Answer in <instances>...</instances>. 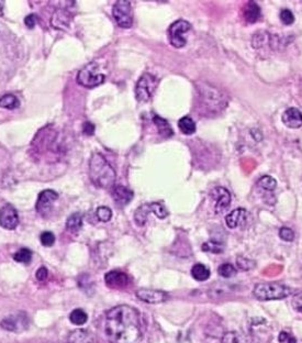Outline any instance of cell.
Segmentation results:
<instances>
[{"instance_id": "cell-1", "label": "cell", "mask_w": 302, "mask_h": 343, "mask_svg": "<svg viewBox=\"0 0 302 343\" xmlns=\"http://www.w3.org/2000/svg\"><path fill=\"white\" fill-rule=\"evenodd\" d=\"M105 333L111 343H139L142 339L140 313L127 305L110 309L106 315Z\"/></svg>"}, {"instance_id": "cell-2", "label": "cell", "mask_w": 302, "mask_h": 343, "mask_svg": "<svg viewBox=\"0 0 302 343\" xmlns=\"http://www.w3.org/2000/svg\"><path fill=\"white\" fill-rule=\"evenodd\" d=\"M89 176L94 186L108 189L115 185L116 172L100 153H93L89 162Z\"/></svg>"}, {"instance_id": "cell-3", "label": "cell", "mask_w": 302, "mask_h": 343, "mask_svg": "<svg viewBox=\"0 0 302 343\" xmlns=\"http://www.w3.org/2000/svg\"><path fill=\"white\" fill-rule=\"evenodd\" d=\"M292 291L279 283H259L254 287L253 294L258 300H279L289 297Z\"/></svg>"}, {"instance_id": "cell-4", "label": "cell", "mask_w": 302, "mask_h": 343, "mask_svg": "<svg viewBox=\"0 0 302 343\" xmlns=\"http://www.w3.org/2000/svg\"><path fill=\"white\" fill-rule=\"evenodd\" d=\"M106 79V75L100 69L99 64L90 62L82 67L77 75V82L85 88H94L102 85Z\"/></svg>"}, {"instance_id": "cell-5", "label": "cell", "mask_w": 302, "mask_h": 343, "mask_svg": "<svg viewBox=\"0 0 302 343\" xmlns=\"http://www.w3.org/2000/svg\"><path fill=\"white\" fill-rule=\"evenodd\" d=\"M200 94V100L204 107L213 112H217L223 108H226L227 102L224 100V95L216 90L215 87L209 84H205L198 88Z\"/></svg>"}, {"instance_id": "cell-6", "label": "cell", "mask_w": 302, "mask_h": 343, "mask_svg": "<svg viewBox=\"0 0 302 343\" xmlns=\"http://www.w3.org/2000/svg\"><path fill=\"white\" fill-rule=\"evenodd\" d=\"M157 78L152 74L145 73L140 77L135 86V97L139 102H149L157 87Z\"/></svg>"}, {"instance_id": "cell-7", "label": "cell", "mask_w": 302, "mask_h": 343, "mask_svg": "<svg viewBox=\"0 0 302 343\" xmlns=\"http://www.w3.org/2000/svg\"><path fill=\"white\" fill-rule=\"evenodd\" d=\"M112 15L118 26L129 29L133 25V11L131 3L127 0H119L114 5L112 8Z\"/></svg>"}, {"instance_id": "cell-8", "label": "cell", "mask_w": 302, "mask_h": 343, "mask_svg": "<svg viewBox=\"0 0 302 343\" xmlns=\"http://www.w3.org/2000/svg\"><path fill=\"white\" fill-rule=\"evenodd\" d=\"M191 29V25L185 20H177L168 29V39L170 44L176 49H180L187 44L186 33Z\"/></svg>"}, {"instance_id": "cell-9", "label": "cell", "mask_w": 302, "mask_h": 343, "mask_svg": "<svg viewBox=\"0 0 302 343\" xmlns=\"http://www.w3.org/2000/svg\"><path fill=\"white\" fill-rule=\"evenodd\" d=\"M57 198L58 194L54 191H51V189H45V191L41 192L37 200V205H35L38 214L43 218L49 217L52 212L53 204Z\"/></svg>"}, {"instance_id": "cell-10", "label": "cell", "mask_w": 302, "mask_h": 343, "mask_svg": "<svg viewBox=\"0 0 302 343\" xmlns=\"http://www.w3.org/2000/svg\"><path fill=\"white\" fill-rule=\"evenodd\" d=\"M210 197L215 203V211L218 215L223 214L230 207L231 194L227 188L220 186L213 188L210 193Z\"/></svg>"}, {"instance_id": "cell-11", "label": "cell", "mask_w": 302, "mask_h": 343, "mask_svg": "<svg viewBox=\"0 0 302 343\" xmlns=\"http://www.w3.org/2000/svg\"><path fill=\"white\" fill-rule=\"evenodd\" d=\"M29 320L26 313H15L5 317L3 321L0 322V326L5 330L13 331V332H20L28 328Z\"/></svg>"}, {"instance_id": "cell-12", "label": "cell", "mask_w": 302, "mask_h": 343, "mask_svg": "<svg viewBox=\"0 0 302 343\" xmlns=\"http://www.w3.org/2000/svg\"><path fill=\"white\" fill-rule=\"evenodd\" d=\"M19 224V216L13 205H5L0 210V226L6 230H15Z\"/></svg>"}, {"instance_id": "cell-13", "label": "cell", "mask_w": 302, "mask_h": 343, "mask_svg": "<svg viewBox=\"0 0 302 343\" xmlns=\"http://www.w3.org/2000/svg\"><path fill=\"white\" fill-rule=\"evenodd\" d=\"M136 297L147 304H161L167 300L168 295L163 291L141 288L136 291Z\"/></svg>"}, {"instance_id": "cell-14", "label": "cell", "mask_w": 302, "mask_h": 343, "mask_svg": "<svg viewBox=\"0 0 302 343\" xmlns=\"http://www.w3.org/2000/svg\"><path fill=\"white\" fill-rule=\"evenodd\" d=\"M107 286L114 289L124 288L129 284V277L126 273L120 271H110L105 275Z\"/></svg>"}, {"instance_id": "cell-15", "label": "cell", "mask_w": 302, "mask_h": 343, "mask_svg": "<svg viewBox=\"0 0 302 343\" xmlns=\"http://www.w3.org/2000/svg\"><path fill=\"white\" fill-rule=\"evenodd\" d=\"M73 15L67 9H57L51 19V25L57 30H66L72 22Z\"/></svg>"}, {"instance_id": "cell-16", "label": "cell", "mask_w": 302, "mask_h": 343, "mask_svg": "<svg viewBox=\"0 0 302 343\" xmlns=\"http://www.w3.org/2000/svg\"><path fill=\"white\" fill-rule=\"evenodd\" d=\"M112 198L116 204L120 207L127 206L133 198V192L126 186L118 185L112 189Z\"/></svg>"}, {"instance_id": "cell-17", "label": "cell", "mask_w": 302, "mask_h": 343, "mask_svg": "<svg viewBox=\"0 0 302 343\" xmlns=\"http://www.w3.org/2000/svg\"><path fill=\"white\" fill-rule=\"evenodd\" d=\"M282 122L288 128L298 129L302 127V114L297 108H289L282 115Z\"/></svg>"}, {"instance_id": "cell-18", "label": "cell", "mask_w": 302, "mask_h": 343, "mask_svg": "<svg viewBox=\"0 0 302 343\" xmlns=\"http://www.w3.org/2000/svg\"><path fill=\"white\" fill-rule=\"evenodd\" d=\"M246 219V210L243 208L234 209L226 217V223L230 229H235L241 227L245 222Z\"/></svg>"}, {"instance_id": "cell-19", "label": "cell", "mask_w": 302, "mask_h": 343, "mask_svg": "<svg viewBox=\"0 0 302 343\" xmlns=\"http://www.w3.org/2000/svg\"><path fill=\"white\" fill-rule=\"evenodd\" d=\"M243 16H244V19L248 23H255L260 17L259 6L254 2L247 3L244 9H243Z\"/></svg>"}, {"instance_id": "cell-20", "label": "cell", "mask_w": 302, "mask_h": 343, "mask_svg": "<svg viewBox=\"0 0 302 343\" xmlns=\"http://www.w3.org/2000/svg\"><path fill=\"white\" fill-rule=\"evenodd\" d=\"M151 206L150 204H144L140 206L138 209H136L134 214V221L138 224L139 227H143L147 221V217L151 214Z\"/></svg>"}, {"instance_id": "cell-21", "label": "cell", "mask_w": 302, "mask_h": 343, "mask_svg": "<svg viewBox=\"0 0 302 343\" xmlns=\"http://www.w3.org/2000/svg\"><path fill=\"white\" fill-rule=\"evenodd\" d=\"M191 275L196 281L205 282L210 277V270L209 268H207L206 265L201 263H197L192 266Z\"/></svg>"}, {"instance_id": "cell-22", "label": "cell", "mask_w": 302, "mask_h": 343, "mask_svg": "<svg viewBox=\"0 0 302 343\" xmlns=\"http://www.w3.org/2000/svg\"><path fill=\"white\" fill-rule=\"evenodd\" d=\"M153 121H154V123H155L158 132H159V134L162 135V137L169 138L174 134L173 129H171V127L169 126V123L165 119H163V118L158 117V116H154Z\"/></svg>"}, {"instance_id": "cell-23", "label": "cell", "mask_w": 302, "mask_h": 343, "mask_svg": "<svg viewBox=\"0 0 302 343\" xmlns=\"http://www.w3.org/2000/svg\"><path fill=\"white\" fill-rule=\"evenodd\" d=\"M19 106H20L19 99L13 94H7L4 95L3 97H0V107L2 108L13 110L19 108Z\"/></svg>"}, {"instance_id": "cell-24", "label": "cell", "mask_w": 302, "mask_h": 343, "mask_svg": "<svg viewBox=\"0 0 302 343\" xmlns=\"http://www.w3.org/2000/svg\"><path fill=\"white\" fill-rule=\"evenodd\" d=\"M82 227V216L79 212H75V214L70 215L67 218L66 221V228L70 232H78Z\"/></svg>"}, {"instance_id": "cell-25", "label": "cell", "mask_w": 302, "mask_h": 343, "mask_svg": "<svg viewBox=\"0 0 302 343\" xmlns=\"http://www.w3.org/2000/svg\"><path fill=\"white\" fill-rule=\"evenodd\" d=\"M178 127L180 131L186 135H190L196 132V123L190 117H182L178 121Z\"/></svg>"}, {"instance_id": "cell-26", "label": "cell", "mask_w": 302, "mask_h": 343, "mask_svg": "<svg viewBox=\"0 0 302 343\" xmlns=\"http://www.w3.org/2000/svg\"><path fill=\"white\" fill-rule=\"evenodd\" d=\"M222 343H248V341L243 333L238 331H230L223 335Z\"/></svg>"}, {"instance_id": "cell-27", "label": "cell", "mask_w": 302, "mask_h": 343, "mask_svg": "<svg viewBox=\"0 0 302 343\" xmlns=\"http://www.w3.org/2000/svg\"><path fill=\"white\" fill-rule=\"evenodd\" d=\"M69 320L76 326H82L88 320V315L82 309H74L69 315Z\"/></svg>"}, {"instance_id": "cell-28", "label": "cell", "mask_w": 302, "mask_h": 343, "mask_svg": "<svg viewBox=\"0 0 302 343\" xmlns=\"http://www.w3.org/2000/svg\"><path fill=\"white\" fill-rule=\"evenodd\" d=\"M257 185H258L260 188L265 189V191L271 192V191H275V189H276V187H277V182H276L275 179H272L271 176L264 175V176H262V177H260V179L258 180Z\"/></svg>"}, {"instance_id": "cell-29", "label": "cell", "mask_w": 302, "mask_h": 343, "mask_svg": "<svg viewBox=\"0 0 302 343\" xmlns=\"http://www.w3.org/2000/svg\"><path fill=\"white\" fill-rule=\"evenodd\" d=\"M218 273L224 279H231V277L235 276L236 269L231 263H223L219 266Z\"/></svg>"}, {"instance_id": "cell-30", "label": "cell", "mask_w": 302, "mask_h": 343, "mask_svg": "<svg viewBox=\"0 0 302 343\" xmlns=\"http://www.w3.org/2000/svg\"><path fill=\"white\" fill-rule=\"evenodd\" d=\"M268 39L269 34L266 32H257L256 34H254L252 43L253 46L255 49H259V47H263L265 44H268Z\"/></svg>"}, {"instance_id": "cell-31", "label": "cell", "mask_w": 302, "mask_h": 343, "mask_svg": "<svg viewBox=\"0 0 302 343\" xmlns=\"http://www.w3.org/2000/svg\"><path fill=\"white\" fill-rule=\"evenodd\" d=\"M14 259H15V261L19 263L29 264L32 260V252L29 249H21L15 254Z\"/></svg>"}, {"instance_id": "cell-32", "label": "cell", "mask_w": 302, "mask_h": 343, "mask_svg": "<svg viewBox=\"0 0 302 343\" xmlns=\"http://www.w3.org/2000/svg\"><path fill=\"white\" fill-rule=\"evenodd\" d=\"M151 206V211L159 219H165L168 216V211L165 208V206L161 203H152L150 204Z\"/></svg>"}, {"instance_id": "cell-33", "label": "cell", "mask_w": 302, "mask_h": 343, "mask_svg": "<svg viewBox=\"0 0 302 343\" xmlns=\"http://www.w3.org/2000/svg\"><path fill=\"white\" fill-rule=\"evenodd\" d=\"M203 251L219 254V253L223 252V246H222V244L218 243V242L209 241V242H206V243L203 244Z\"/></svg>"}, {"instance_id": "cell-34", "label": "cell", "mask_w": 302, "mask_h": 343, "mask_svg": "<svg viewBox=\"0 0 302 343\" xmlns=\"http://www.w3.org/2000/svg\"><path fill=\"white\" fill-rule=\"evenodd\" d=\"M96 215H97V218L99 219L100 221L108 222L110 219L112 218V211H111L110 208H108V207L102 206V207H99V208L97 209Z\"/></svg>"}, {"instance_id": "cell-35", "label": "cell", "mask_w": 302, "mask_h": 343, "mask_svg": "<svg viewBox=\"0 0 302 343\" xmlns=\"http://www.w3.org/2000/svg\"><path fill=\"white\" fill-rule=\"evenodd\" d=\"M40 240L44 246H52L55 242V235L50 231H45L40 235Z\"/></svg>"}, {"instance_id": "cell-36", "label": "cell", "mask_w": 302, "mask_h": 343, "mask_svg": "<svg viewBox=\"0 0 302 343\" xmlns=\"http://www.w3.org/2000/svg\"><path fill=\"white\" fill-rule=\"evenodd\" d=\"M280 20L283 25L290 26L294 22V16L289 9H283L280 13Z\"/></svg>"}, {"instance_id": "cell-37", "label": "cell", "mask_w": 302, "mask_h": 343, "mask_svg": "<svg viewBox=\"0 0 302 343\" xmlns=\"http://www.w3.org/2000/svg\"><path fill=\"white\" fill-rule=\"evenodd\" d=\"M279 236H280V239L283 241L292 242L294 240V232L292 231V229L287 228V227H282L279 230Z\"/></svg>"}, {"instance_id": "cell-38", "label": "cell", "mask_w": 302, "mask_h": 343, "mask_svg": "<svg viewBox=\"0 0 302 343\" xmlns=\"http://www.w3.org/2000/svg\"><path fill=\"white\" fill-rule=\"evenodd\" d=\"M236 265H238V268L242 271H250L251 269L254 268V264L251 260L243 256L238 258V260H236Z\"/></svg>"}, {"instance_id": "cell-39", "label": "cell", "mask_w": 302, "mask_h": 343, "mask_svg": "<svg viewBox=\"0 0 302 343\" xmlns=\"http://www.w3.org/2000/svg\"><path fill=\"white\" fill-rule=\"evenodd\" d=\"M38 22H39V16L38 15H34V14H31V15L27 16L26 19H25L26 26L29 29H33L35 26L38 25Z\"/></svg>"}, {"instance_id": "cell-40", "label": "cell", "mask_w": 302, "mask_h": 343, "mask_svg": "<svg viewBox=\"0 0 302 343\" xmlns=\"http://www.w3.org/2000/svg\"><path fill=\"white\" fill-rule=\"evenodd\" d=\"M292 306L295 310L302 313V292L294 295L292 299Z\"/></svg>"}, {"instance_id": "cell-41", "label": "cell", "mask_w": 302, "mask_h": 343, "mask_svg": "<svg viewBox=\"0 0 302 343\" xmlns=\"http://www.w3.org/2000/svg\"><path fill=\"white\" fill-rule=\"evenodd\" d=\"M47 275H49V272H47L46 268H44V266H42V268H40L37 271V274H35L38 281H40V282H44L47 279Z\"/></svg>"}, {"instance_id": "cell-42", "label": "cell", "mask_w": 302, "mask_h": 343, "mask_svg": "<svg viewBox=\"0 0 302 343\" xmlns=\"http://www.w3.org/2000/svg\"><path fill=\"white\" fill-rule=\"evenodd\" d=\"M94 125L89 121H86L84 123V126H82V132H84L86 135H92L94 132Z\"/></svg>"}, {"instance_id": "cell-43", "label": "cell", "mask_w": 302, "mask_h": 343, "mask_svg": "<svg viewBox=\"0 0 302 343\" xmlns=\"http://www.w3.org/2000/svg\"><path fill=\"white\" fill-rule=\"evenodd\" d=\"M286 343H297V340H295V338H293V336L289 335V338H288V340L286 341Z\"/></svg>"}, {"instance_id": "cell-44", "label": "cell", "mask_w": 302, "mask_h": 343, "mask_svg": "<svg viewBox=\"0 0 302 343\" xmlns=\"http://www.w3.org/2000/svg\"><path fill=\"white\" fill-rule=\"evenodd\" d=\"M4 6H5V3H4V2H0V16H3V15H4V13H3Z\"/></svg>"}]
</instances>
